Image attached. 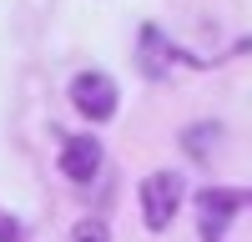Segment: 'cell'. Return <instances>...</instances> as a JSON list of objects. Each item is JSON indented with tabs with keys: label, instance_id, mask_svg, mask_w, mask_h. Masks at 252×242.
<instances>
[{
	"label": "cell",
	"instance_id": "obj_1",
	"mask_svg": "<svg viewBox=\"0 0 252 242\" xmlns=\"http://www.w3.org/2000/svg\"><path fill=\"white\" fill-rule=\"evenodd\" d=\"M136 202H141L146 232H166V227L177 222L182 202H187V182H182V172H152V177H141Z\"/></svg>",
	"mask_w": 252,
	"mask_h": 242
},
{
	"label": "cell",
	"instance_id": "obj_2",
	"mask_svg": "<svg viewBox=\"0 0 252 242\" xmlns=\"http://www.w3.org/2000/svg\"><path fill=\"white\" fill-rule=\"evenodd\" d=\"M71 106L91 121V126H101V121H111L116 106H121V86L106 76V71H76L71 76Z\"/></svg>",
	"mask_w": 252,
	"mask_h": 242
},
{
	"label": "cell",
	"instance_id": "obj_3",
	"mask_svg": "<svg viewBox=\"0 0 252 242\" xmlns=\"http://www.w3.org/2000/svg\"><path fill=\"white\" fill-rule=\"evenodd\" d=\"M242 207H247V192H242V187H202V192H197V227H202V242H222Z\"/></svg>",
	"mask_w": 252,
	"mask_h": 242
},
{
	"label": "cell",
	"instance_id": "obj_4",
	"mask_svg": "<svg viewBox=\"0 0 252 242\" xmlns=\"http://www.w3.org/2000/svg\"><path fill=\"white\" fill-rule=\"evenodd\" d=\"M136 40H141V46H136V71H141L146 81H166V76H172V66H202L197 56L177 51L172 40H166L161 26H141Z\"/></svg>",
	"mask_w": 252,
	"mask_h": 242
},
{
	"label": "cell",
	"instance_id": "obj_5",
	"mask_svg": "<svg viewBox=\"0 0 252 242\" xmlns=\"http://www.w3.org/2000/svg\"><path fill=\"white\" fill-rule=\"evenodd\" d=\"M101 161H106V147H101L91 131L61 141V177L76 182V187H91V182L101 177Z\"/></svg>",
	"mask_w": 252,
	"mask_h": 242
},
{
	"label": "cell",
	"instance_id": "obj_6",
	"mask_svg": "<svg viewBox=\"0 0 252 242\" xmlns=\"http://www.w3.org/2000/svg\"><path fill=\"white\" fill-rule=\"evenodd\" d=\"M217 141H222V126H217V121H192V126H182V151L192 156V161H212Z\"/></svg>",
	"mask_w": 252,
	"mask_h": 242
},
{
	"label": "cell",
	"instance_id": "obj_7",
	"mask_svg": "<svg viewBox=\"0 0 252 242\" xmlns=\"http://www.w3.org/2000/svg\"><path fill=\"white\" fill-rule=\"evenodd\" d=\"M71 242H111L106 217H81L76 227H71Z\"/></svg>",
	"mask_w": 252,
	"mask_h": 242
},
{
	"label": "cell",
	"instance_id": "obj_8",
	"mask_svg": "<svg viewBox=\"0 0 252 242\" xmlns=\"http://www.w3.org/2000/svg\"><path fill=\"white\" fill-rule=\"evenodd\" d=\"M0 242H31V237H26V227H20L10 212H0Z\"/></svg>",
	"mask_w": 252,
	"mask_h": 242
}]
</instances>
